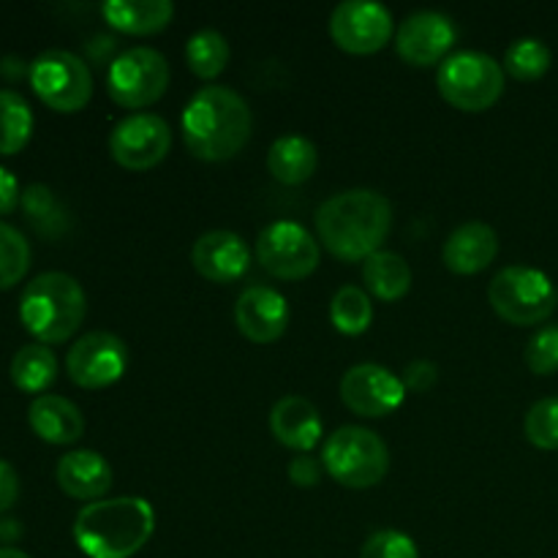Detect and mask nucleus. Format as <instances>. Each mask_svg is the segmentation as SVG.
Returning <instances> with one entry per match:
<instances>
[{
  "label": "nucleus",
  "instance_id": "1",
  "mask_svg": "<svg viewBox=\"0 0 558 558\" xmlns=\"http://www.w3.org/2000/svg\"><path fill=\"white\" fill-rule=\"evenodd\" d=\"M390 229L392 205L379 191H341L316 210L319 243L341 262H365L381 251Z\"/></svg>",
  "mask_w": 558,
  "mask_h": 558
},
{
  "label": "nucleus",
  "instance_id": "2",
  "mask_svg": "<svg viewBox=\"0 0 558 558\" xmlns=\"http://www.w3.org/2000/svg\"><path fill=\"white\" fill-rule=\"evenodd\" d=\"M183 136L202 161H229L251 140L254 114L248 101L227 85H207L183 109Z\"/></svg>",
  "mask_w": 558,
  "mask_h": 558
},
{
  "label": "nucleus",
  "instance_id": "3",
  "mask_svg": "<svg viewBox=\"0 0 558 558\" xmlns=\"http://www.w3.org/2000/svg\"><path fill=\"white\" fill-rule=\"evenodd\" d=\"M156 512L142 496L90 501L74 518V543L87 558H131L150 543Z\"/></svg>",
  "mask_w": 558,
  "mask_h": 558
},
{
  "label": "nucleus",
  "instance_id": "4",
  "mask_svg": "<svg viewBox=\"0 0 558 558\" xmlns=\"http://www.w3.org/2000/svg\"><path fill=\"white\" fill-rule=\"evenodd\" d=\"M87 298L82 283L69 272H41L20 298V322L38 343H63L82 327Z\"/></svg>",
  "mask_w": 558,
  "mask_h": 558
},
{
  "label": "nucleus",
  "instance_id": "5",
  "mask_svg": "<svg viewBox=\"0 0 558 558\" xmlns=\"http://www.w3.org/2000/svg\"><path fill=\"white\" fill-rule=\"evenodd\" d=\"M322 466L338 485L354 490L374 488L390 472V450L376 430L363 425H343L327 436Z\"/></svg>",
  "mask_w": 558,
  "mask_h": 558
},
{
  "label": "nucleus",
  "instance_id": "6",
  "mask_svg": "<svg viewBox=\"0 0 558 558\" xmlns=\"http://www.w3.org/2000/svg\"><path fill=\"white\" fill-rule=\"evenodd\" d=\"M436 85L445 101L463 112H485L505 93V65L485 52L461 49L447 54L436 71Z\"/></svg>",
  "mask_w": 558,
  "mask_h": 558
},
{
  "label": "nucleus",
  "instance_id": "7",
  "mask_svg": "<svg viewBox=\"0 0 558 558\" xmlns=\"http://www.w3.org/2000/svg\"><path fill=\"white\" fill-rule=\"evenodd\" d=\"M488 300L501 319L518 327L543 325L558 305L554 281L529 265H510L496 272Z\"/></svg>",
  "mask_w": 558,
  "mask_h": 558
},
{
  "label": "nucleus",
  "instance_id": "8",
  "mask_svg": "<svg viewBox=\"0 0 558 558\" xmlns=\"http://www.w3.org/2000/svg\"><path fill=\"white\" fill-rule=\"evenodd\" d=\"M31 87L54 112H80L93 96V74L80 54L47 49L31 63Z\"/></svg>",
  "mask_w": 558,
  "mask_h": 558
},
{
  "label": "nucleus",
  "instance_id": "9",
  "mask_svg": "<svg viewBox=\"0 0 558 558\" xmlns=\"http://www.w3.org/2000/svg\"><path fill=\"white\" fill-rule=\"evenodd\" d=\"M172 71L153 47H131L109 63L107 93L125 109H145L167 93Z\"/></svg>",
  "mask_w": 558,
  "mask_h": 558
},
{
  "label": "nucleus",
  "instance_id": "10",
  "mask_svg": "<svg viewBox=\"0 0 558 558\" xmlns=\"http://www.w3.org/2000/svg\"><path fill=\"white\" fill-rule=\"evenodd\" d=\"M259 265L281 281H300L319 267V240L294 221H272L256 238Z\"/></svg>",
  "mask_w": 558,
  "mask_h": 558
},
{
  "label": "nucleus",
  "instance_id": "11",
  "mask_svg": "<svg viewBox=\"0 0 558 558\" xmlns=\"http://www.w3.org/2000/svg\"><path fill=\"white\" fill-rule=\"evenodd\" d=\"M172 147V129L156 112L125 114L109 131V153L120 167L145 172L158 167Z\"/></svg>",
  "mask_w": 558,
  "mask_h": 558
},
{
  "label": "nucleus",
  "instance_id": "12",
  "mask_svg": "<svg viewBox=\"0 0 558 558\" xmlns=\"http://www.w3.org/2000/svg\"><path fill=\"white\" fill-rule=\"evenodd\" d=\"M129 368V347L107 330L85 332L65 354V374L82 390H104Z\"/></svg>",
  "mask_w": 558,
  "mask_h": 558
},
{
  "label": "nucleus",
  "instance_id": "13",
  "mask_svg": "<svg viewBox=\"0 0 558 558\" xmlns=\"http://www.w3.org/2000/svg\"><path fill=\"white\" fill-rule=\"evenodd\" d=\"M330 36L343 52H379L392 36V11L376 0H343L330 14Z\"/></svg>",
  "mask_w": 558,
  "mask_h": 558
},
{
  "label": "nucleus",
  "instance_id": "14",
  "mask_svg": "<svg viewBox=\"0 0 558 558\" xmlns=\"http://www.w3.org/2000/svg\"><path fill=\"white\" fill-rule=\"evenodd\" d=\"M341 398L347 409L360 417H385L392 414L407 398L401 376L387 371L385 365L360 363L343 374Z\"/></svg>",
  "mask_w": 558,
  "mask_h": 558
},
{
  "label": "nucleus",
  "instance_id": "15",
  "mask_svg": "<svg viewBox=\"0 0 558 558\" xmlns=\"http://www.w3.org/2000/svg\"><path fill=\"white\" fill-rule=\"evenodd\" d=\"M456 38L458 31L450 16L434 9H423L401 22L396 33V49L409 65L425 69V65L445 63Z\"/></svg>",
  "mask_w": 558,
  "mask_h": 558
},
{
  "label": "nucleus",
  "instance_id": "16",
  "mask_svg": "<svg viewBox=\"0 0 558 558\" xmlns=\"http://www.w3.org/2000/svg\"><path fill=\"white\" fill-rule=\"evenodd\" d=\"M234 325L254 343L278 341L289 327L287 298L278 289L262 287V283L243 289L234 303Z\"/></svg>",
  "mask_w": 558,
  "mask_h": 558
},
{
  "label": "nucleus",
  "instance_id": "17",
  "mask_svg": "<svg viewBox=\"0 0 558 558\" xmlns=\"http://www.w3.org/2000/svg\"><path fill=\"white\" fill-rule=\"evenodd\" d=\"M191 262H194V270L207 281L232 283L248 270L251 248L238 232L213 229L196 240L191 248Z\"/></svg>",
  "mask_w": 558,
  "mask_h": 558
},
{
  "label": "nucleus",
  "instance_id": "18",
  "mask_svg": "<svg viewBox=\"0 0 558 558\" xmlns=\"http://www.w3.org/2000/svg\"><path fill=\"white\" fill-rule=\"evenodd\" d=\"M54 477L65 496L80 501H101L112 488V466L96 450L65 452L58 461Z\"/></svg>",
  "mask_w": 558,
  "mask_h": 558
},
{
  "label": "nucleus",
  "instance_id": "19",
  "mask_svg": "<svg viewBox=\"0 0 558 558\" xmlns=\"http://www.w3.org/2000/svg\"><path fill=\"white\" fill-rule=\"evenodd\" d=\"M441 256H445L447 270L458 276L483 272L499 256V234L485 221H466L456 232H450Z\"/></svg>",
  "mask_w": 558,
  "mask_h": 558
},
{
  "label": "nucleus",
  "instance_id": "20",
  "mask_svg": "<svg viewBox=\"0 0 558 558\" xmlns=\"http://www.w3.org/2000/svg\"><path fill=\"white\" fill-rule=\"evenodd\" d=\"M270 430L283 447L303 456L322 441V417L308 398L283 396L270 409Z\"/></svg>",
  "mask_w": 558,
  "mask_h": 558
},
{
  "label": "nucleus",
  "instance_id": "21",
  "mask_svg": "<svg viewBox=\"0 0 558 558\" xmlns=\"http://www.w3.org/2000/svg\"><path fill=\"white\" fill-rule=\"evenodd\" d=\"M27 423L33 434L47 445H74L85 434V417L80 407L63 396H38L27 409Z\"/></svg>",
  "mask_w": 558,
  "mask_h": 558
},
{
  "label": "nucleus",
  "instance_id": "22",
  "mask_svg": "<svg viewBox=\"0 0 558 558\" xmlns=\"http://www.w3.org/2000/svg\"><path fill=\"white\" fill-rule=\"evenodd\" d=\"M104 20L131 36L158 33L172 22L174 5L169 0H107L101 5Z\"/></svg>",
  "mask_w": 558,
  "mask_h": 558
},
{
  "label": "nucleus",
  "instance_id": "23",
  "mask_svg": "<svg viewBox=\"0 0 558 558\" xmlns=\"http://www.w3.org/2000/svg\"><path fill=\"white\" fill-rule=\"evenodd\" d=\"M316 167H319V153L314 142L305 136H278L267 150V169L283 185L305 183L316 172Z\"/></svg>",
  "mask_w": 558,
  "mask_h": 558
},
{
  "label": "nucleus",
  "instance_id": "24",
  "mask_svg": "<svg viewBox=\"0 0 558 558\" xmlns=\"http://www.w3.org/2000/svg\"><path fill=\"white\" fill-rule=\"evenodd\" d=\"M363 281L374 298L392 303L412 289V267L396 251H376L363 262Z\"/></svg>",
  "mask_w": 558,
  "mask_h": 558
},
{
  "label": "nucleus",
  "instance_id": "25",
  "mask_svg": "<svg viewBox=\"0 0 558 558\" xmlns=\"http://www.w3.org/2000/svg\"><path fill=\"white\" fill-rule=\"evenodd\" d=\"M11 381L16 390L33 392V396H47L49 387L58 379V357L44 343H27V347L16 349L11 357Z\"/></svg>",
  "mask_w": 558,
  "mask_h": 558
},
{
  "label": "nucleus",
  "instance_id": "26",
  "mask_svg": "<svg viewBox=\"0 0 558 558\" xmlns=\"http://www.w3.org/2000/svg\"><path fill=\"white\" fill-rule=\"evenodd\" d=\"M20 207L22 213H25L27 223H31L41 238L60 240L69 232V213H65L63 202L58 199V194H54L49 185H27V189L22 191Z\"/></svg>",
  "mask_w": 558,
  "mask_h": 558
},
{
  "label": "nucleus",
  "instance_id": "27",
  "mask_svg": "<svg viewBox=\"0 0 558 558\" xmlns=\"http://www.w3.org/2000/svg\"><path fill=\"white\" fill-rule=\"evenodd\" d=\"M33 136V109L11 87L0 90V156H16Z\"/></svg>",
  "mask_w": 558,
  "mask_h": 558
},
{
  "label": "nucleus",
  "instance_id": "28",
  "mask_svg": "<svg viewBox=\"0 0 558 558\" xmlns=\"http://www.w3.org/2000/svg\"><path fill=\"white\" fill-rule=\"evenodd\" d=\"M229 41L223 38V33H218L216 27H205V31L194 33L185 44V60H189L191 74L199 76V80H216L229 63Z\"/></svg>",
  "mask_w": 558,
  "mask_h": 558
},
{
  "label": "nucleus",
  "instance_id": "29",
  "mask_svg": "<svg viewBox=\"0 0 558 558\" xmlns=\"http://www.w3.org/2000/svg\"><path fill=\"white\" fill-rule=\"evenodd\" d=\"M330 322L341 336H363L374 322V305L365 289L341 287L330 300Z\"/></svg>",
  "mask_w": 558,
  "mask_h": 558
},
{
  "label": "nucleus",
  "instance_id": "30",
  "mask_svg": "<svg viewBox=\"0 0 558 558\" xmlns=\"http://www.w3.org/2000/svg\"><path fill=\"white\" fill-rule=\"evenodd\" d=\"M554 54L539 38H518L505 52V71L521 82H534L548 74Z\"/></svg>",
  "mask_w": 558,
  "mask_h": 558
},
{
  "label": "nucleus",
  "instance_id": "31",
  "mask_svg": "<svg viewBox=\"0 0 558 558\" xmlns=\"http://www.w3.org/2000/svg\"><path fill=\"white\" fill-rule=\"evenodd\" d=\"M31 270V243L11 223L0 221V292L16 287Z\"/></svg>",
  "mask_w": 558,
  "mask_h": 558
},
{
  "label": "nucleus",
  "instance_id": "32",
  "mask_svg": "<svg viewBox=\"0 0 558 558\" xmlns=\"http://www.w3.org/2000/svg\"><path fill=\"white\" fill-rule=\"evenodd\" d=\"M523 434L539 450H558V396L543 398L529 409Z\"/></svg>",
  "mask_w": 558,
  "mask_h": 558
},
{
  "label": "nucleus",
  "instance_id": "33",
  "mask_svg": "<svg viewBox=\"0 0 558 558\" xmlns=\"http://www.w3.org/2000/svg\"><path fill=\"white\" fill-rule=\"evenodd\" d=\"M523 363L537 376H550L558 371V325H545L529 338Z\"/></svg>",
  "mask_w": 558,
  "mask_h": 558
},
{
  "label": "nucleus",
  "instance_id": "34",
  "mask_svg": "<svg viewBox=\"0 0 558 558\" xmlns=\"http://www.w3.org/2000/svg\"><path fill=\"white\" fill-rule=\"evenodd\" d=\"M360 558H420V550L409 534L396 532V529H381L365 539Z\"/></svg>",
  "mask_w": 558,
  "mask_h": 558
},
{
  "label": "nucleus",
  "instance_id": "35",
  "mask_svg": "<svg viewBox=\"0 0 558 558\" xmlns=\"http://www.w3.org/2000/svg\"><path fill=\"white\" fill-rule=\"evenodd\" d=\"M436 379H439V368H436V363H430V360H412V363L403 368V387H407V392H428L430 387L436 385Z\"/></svg>",
  "mask_w": 558,
  "mask_h": 558
},
{
  "label": "nucleus",
  "instance_id": "36",
  "mask_svg": "<svg viewBox=\"0 0 558 558\" xmlns=\"http://www.w3.org/2000/svg\"><path fill=\"white\" fill-rule=\"evenodd\" d=\"M322 461H316V458L311 456H298L289 461V480H292L298 488H314V485H319L322 480Z\"/></svg>",
  "mask_w": 558,
  "mask_h": 558
},
{
  "label": "nucleus",
  "instance_id": "37",
  "mask_svg": "<svg viewBox=\"0 0 558 558\" xmlns=\"http://www.w3.org/2000/svg\"><path fill=\"white\" fill-rule=\"evenodd\" d=\"M20 499V474L9 461L0 458V512H9Z\"/></svg>",
  "mask_w": 558,
  "mask_h": 558
},
{
  "label": "nucleus",
  "instance_id": "38",
  "mask_svg": "<svg viewBox=\"0 0 558 558\" xmlns=\"http://www.w3.org/2000/svg\"><path fill=\"white\" fill-rule=\"evenodd\" d=\"M22 191L20 183H16L14 172H9L5 167H0V216H9L20 207Z\"/></svg>",
  "mask_w": 558,
  "mask_h": 558
},
{
  "label": "nucleus",
  "instance_id": "39",
  "mask_svg": "<svg viewBox=\"0 0 558 558\" xmlns=\"http://www.w3.org/2000/svg\"><path fill=\"white\" fill-rule=\"evenodd\" d=\"M0 74L9 76V80H20L22 74L31 76V65L22 63L20 58H3L0 60Z\"/></svg>",
  "mask_w": 558,
  "mask_h": 558
},
{
  "label": "nucleus",
  "instance_id": "40",
  "mask_svg": "<svg viewBox=\"0 0 558 558\" xmlns=\"http://www.w3.org/2000/svg\"><path fill=\"white\" fill-rule=\"evenodd\" d=\"M20 534H22L20 521H14V518H9V521H0V539H3V543H14Z\"/></svg>",
  "mask_w": 558,
  "mask_h": 558
},
{
  "label": "nucleus",
  "instance_id": "41",
  "mask_svg": "<svg viewBox=\"0 0 558 558\" xmlns=\"http://www.w3.org/2000/svg\"><path fill=\"white\" fill-rule=\"evenodd\" d=\"M0 558H31V556H27L25 550L14 548V545H3V548H0Z\"/></svg>",
  "mask_w": 558,
  "mask_h": 558
}]
</instances>
